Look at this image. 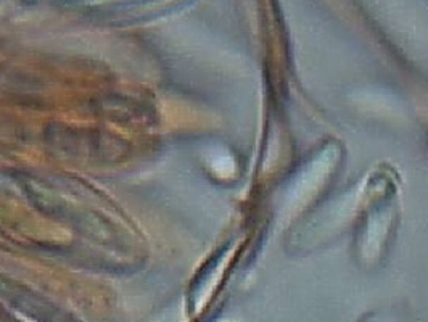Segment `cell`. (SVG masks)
Here are the masks:
<instances>
[{"instance_id": "6da1fadb", "label": "cell", "mask_w": 428, "mask_h": 322, "mask_svg": "<svg viewBox=\"0 0 428 322\" xmlns=\"http://www.w3.org/2000/svg\"><path fill=\"white\" fill-rule=\"evenodd\" d=\"M398 187L390 171H377L362 185L361 221L356 231V253L373 264L386 253L398 221Z\"/></svg>"}, {"instance_id": "7a4b0ae2", "label": "cell", "mask_w": 428, "mask_h": 322, "mask_svg": "<svg viewBox=\"0 0 428 322\" xmlns=\"http://www.w3.org/2000/svg\"><path fill=\"white\" fill-rule=\"evenodd\" d=\"M337 148L327 145L303 164L285 187L284 196L280 200L284 211L290 210V208H296L298 205L305 203L308 196L314 195V192L320 189L319 185L323 181L327 182V179L332 176L337 164Z\"/></svg>"}]
</instances>
